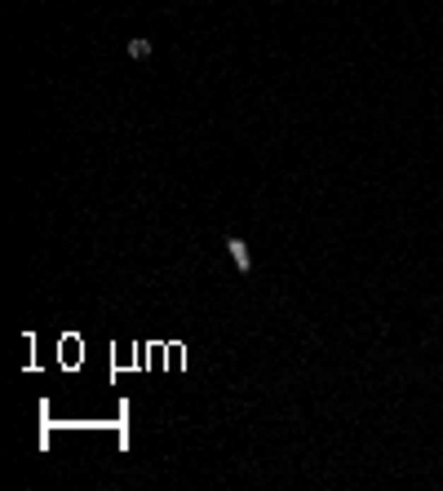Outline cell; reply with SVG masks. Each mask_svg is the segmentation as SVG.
I'll return each mask as SVG.
<instances>
[{
	"instance_id": "6da1fadb",
	"label": "cell",
	"mask_w": 443,
	"mask_h": 491,
	"mask_svg": "<svg viewBox=\"0 0 443 491\" xmlns=\"http://www.w3.org/2000/svg\"><path fill=\"white\" fill-rule=\"evenodd\" d=\"M226 253H231V261L240 266V274H249V270H253V261H249V243H244L240 235H226Z\"/></svg>"
},
{
	"instance_id": "7a4b0ae2",
	"label": "cell",
	"mask_w": 443,
	"mask_h": 491,
	"mask_svg": "<svg viewBox=\"0 0 443 491\" xmlns=\"http://www.w3.org/2000/svg\"><path fill=\"white\" fill-rule=\"evenodd\" d=\"M124 54H129V58H134V62H146V58H151V54H155V44H151V40H146V36H134V40H129V44H124Z\"/></svg>"
}]
</instances>
